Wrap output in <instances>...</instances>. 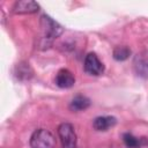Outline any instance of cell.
<instances>
[{"label": "cell", "instance_id": "cell-3", "mask_svg": "<svg viewBox=\"0 0 148 148\" xmlns=\"http://www.w3.org/2000/svg\"><path fill=\"white\" fill-rule=\"evenodd\" d=\"M58 134L62 148H76V133L74 126L69 123H62L58 127Z\"/></svg>", "mask_w": 148, "mask_h": 148}, {"label": "cell", "instance_id": "cell-10", "mask_svg": "<svg viewBox=\"0 0 148 148\" xmlns=\"http://www.w3.org/2000/svg\"><path fill=\"white\" fill-rule=\"evenodd\" d=\"M123 140H124V143L126 145L127 148H140L143 145V140L142 139L135 138L131 133H125L123 135Z\"/></svg>", "mask_w": 148, "mask_h": 148}, {"label": "cell", "instance_id": "cell-9", "mask_svg": "<svg viewBox=\"0 0 148 148\" xmlns=\"http://www.w3.org/2000/svg\"><path fill=\"white\" fill-rule=\"evenodd\" d=\"M90 106V99L83 95H76L69 104V109L72 111H82Z\"/></svg>", "mask_w": 148, "mask_h": 148}, {"label": "cell", "instance_id": "cell-11", "mask_svg": "<svg viewBox=\"0 0 148 148\" xmlns=\"http://www.w3.org/2000/svg\"><path fill=\"white\" fill-rule=\"evenodd\" d=\"M131 54V50L127 46H116L113 50V58L117 61H124L126 60Z\"/></svg>", "mask_w": 148, "mask_h": 148}, {"label": "cell", "instance_id": "cell-7", "mask_svg": "<svg viewBox=\"0 0 148 148\" xmlns=\"http://www.w3.org/2000/svg\"><path fill=\"white\" fill-rule=\"evenodd\" d=\"M134 68L138 75L148 77V52L140 53L134 59Z\"/></svg>", "mask_w": 148, "mask_h": 148}, {"label": "cell", "instance_id": "cell-1", "mask_svg": "<svg viewBox=\"0 0 148 148\" xmlns=\"http://www.w3.org/2000/svg\"><path fill=\"white\" fill-rule=\"evenodd\" d=\"M40 27L43 29V37L40 45L44 47H49L51 43L57 37H59L64 31L62 27L49 15H43L40 17Z\"/></svg>", "mask_w": 148, "mask_h": 148}, {"label": "cell", "instance_id": "cell-4", "mask_svg": "<svg viewBox=\"0 0 148 148\" xmlns=\"http://www.w3.org/2000/svg\"><path fill=\"white\" fill-rule=\"evenodd\" d=\"M83 68H84L86 73H88L89 75H95V76L101 75L104 72V65H103V62L92 52H90V53H88L86 56Z\"/></svg>", "mask_w": 148, "mask_h": 148}, {"label": "cell", "instance_id": "cell-2", "mask_svg": "<svg viewBox=\"0 0 148 148\" xmlns=\"http://www.w3.org/2000/svg\"><path fill=\"white\" fill-rule=\"evenodd\" d=\"M54 145L53 134L45 128L36 130L30 136V148H54Z\"/></svg>", "mask_w": 148, "mask_h": 148}, {"label": "cell", "instance_id": "cell-8", "mask_svg": "<svg viewBox=\"0 0 148 148\" xmlns=\"http://www.w3.org/2000/svg\"><path fill=\"white\" fill-rule=\"evenodd\" d=\"M117 124V119L112 116H103L97 117L92 121V127L96 131H108L109 128L113 127Z\"/></svg>", "mask_w": 148, "mask_h": 148}, {"label": "cell", "instance_id": "cell-6", "mask_svg": "<svg viewBox=\"0 0 148 148\" xmlns=\"http://www.w3.org/2000/svg\"><path fill=\"white\" fill-rule=\"evenodd\" d=\"M75 83V77L73 75V73L68 69H60L57 75H56V84L59 87V88H62V89H67V88H71L73 87Z\"/></svg>", "mask_w": 148, "mask_h": 148}, {"label": "cell", "instance_id": "cell-5", "mask_svg": "<svg viewBox=\"0 0 148 148\" xmlns=\"http://www.w3.org/2000/svg\"><path fill=\"white\" fill-rule=\"evenodd\" d=\"M39 10V5L31 0L16 1L13 7V13L15 14H34Z\"/></svg>", "mask_w": 148, "mask_h": 148}]
</instances>
